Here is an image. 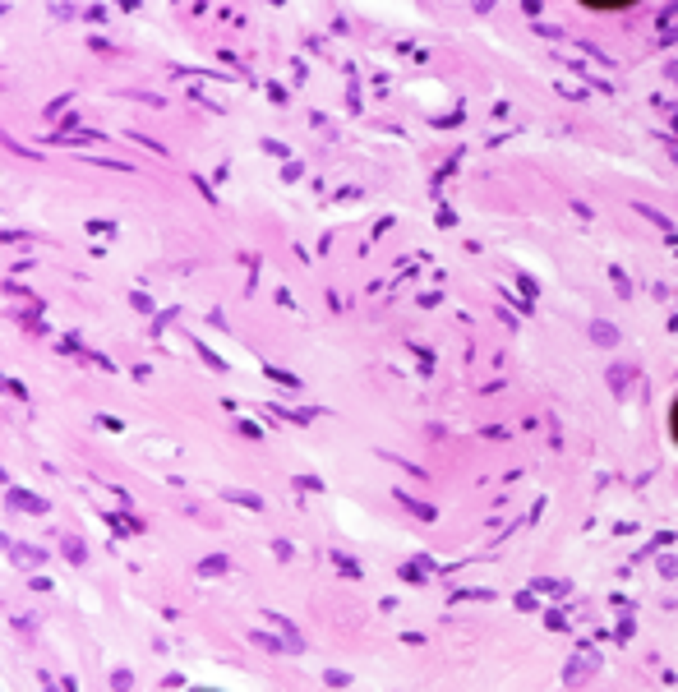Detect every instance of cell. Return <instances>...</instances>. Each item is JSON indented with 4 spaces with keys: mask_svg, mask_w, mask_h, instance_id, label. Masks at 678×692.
I'll list each match as a JSON object with an SVG mask.
<instances>
[{
    "mask_svg": "<svg viewBox=\"0 0 678 692\" xmlns=\"http://www.w3.org/2000/svg\"><path fill=\"white\" fill-rule=\"evenodd\" d=\"M582 5H591V10H623L632 0H582Z\"/></svg>",
    "mask_w": 678,
    "mask_h": 692,
    "instance_id": "obj_1",
    "label": "cell"
},
{
    "mask_svg": "<svg viewBox=\"0 0 678 692\" xmlns=\"http://www.w3.org/2000/svg\"><path fill=\"white\" fill-rule=\"evenodd\" d=\"M669 434H674V443H678V401H674V411H669Z\"/></svg>",
    "mask_w": 678,
    "mask_h": 692,
    "instance_id": "obj_2",
    "label": "cell"
}]
</instances>
